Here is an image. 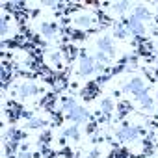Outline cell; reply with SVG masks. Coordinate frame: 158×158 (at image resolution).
I'll return each instance as SVG.
<instances>
[{"instance_id": "obj_1", "label": "cell", "mask_w": 158, "mask_h": 158, "mask_svg": "<svg viewBox=\"0 0 158 158\" xmlns=\"http://www.w3.org/2000/svg\"><path fill=\"white\" fill-rule=\"evenodd\" d=\"M91 71H93V61L88 60V58H84V60H82V73L88 74V73H91Z\"/></svg>"}, {"instance_id": "obj_2", "label": "cell", "mask_w": 158, "mask_h": 158, "mask_svg": "<svg viewBox=\"0 0 158 158\" xmlns=\"http://www.w3.org/2000/svg\"><path fill=\"white\" fill-rule=\"evenodd\" d=\"M43 34L47 35V37H52L56 32H54V26H50V24H43Z\"/></svg>"}]
</instances>
